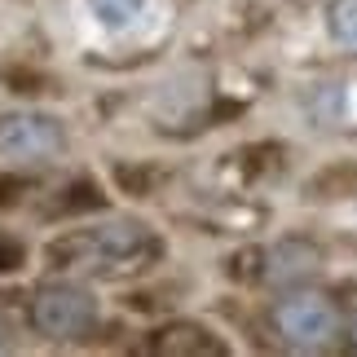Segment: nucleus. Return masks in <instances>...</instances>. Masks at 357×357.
<instances>
[{
  "instance_id": "obj_1",
  "label": "nucleus",
  "mask_w": 357,
  "mask_h": 357,
  "mask_svg": "<svg viewBox=\"0 0 357 357\" xmlns=\"http://www.w3.org/2000/svg\"><path fill=\"white\" fill-rule=\"evenodd\" d=\"M31 322H36V331L49 335V340H79L98 322V300H93L84 287H71V282L45 287L31 305Z\"/></svg>"
},
{
  "instance_id": "obj_2",
  "label": "nucleus",
  "mask_w": 357,
  "mask_h": 357,
  "mask_svg": "<svg viewBox=\"0 0 357 357\" xmlns=\"http://www.w3.org/2000/svg\"><path fill=\"white\" fill-rule=\"evenodd\" d=\"M273 326H278V335L287 340L291 349H322V344H331L335 331H340V318H335V309H331V300H322V296H287L278 309H273Z\"/></svg>"
},
{
  "instance_id": "obj_3",
  "label": "nucleus",
  "mask_w": 357,
  "mask_h": 357,
  "mask_svg": "<svg viewBox=\"0 0 357 357\" xmlns=\"http://www.w3.org/2000/svg\"><path fill=\"white\" fill-rule=\"evenodd\" d=\"M62 150V123L49 115H0V155L5 159H49Z\"/></svg>"
},
{
  "instance_id": "obj_4",
  "label": "nucleus",
  "mask_w": 357,
  "mask_h": 357,
  "mask_svg": "<svg viewBox=\"0 0 357 357\" xmlns=\"http://www.w3.org/2000/svg\"><path fill=\"white\" fill-rule=\"evenodd\" d=\"M150 0H89V13L98 18L106 31H128L146 18Z\"/></svg>"
},
{
  "instance_id": "obj_5",
  "label": "nucleus",
  "mask_w": 357,
  "mask_h": 357,
  "mask_svg": "<svg viewBox=\"0 0 357 357\" xmlns=\"http://www.w3.org/2000/svg\"><path fill=\"white\" fill-rule=\"evenodd\" d=\"M331 31L344 49L357 53V0H335L331 5Z\"/></svg>"
},
{
  "instance_id": "obj_6",
  "label": "nucleus",
  "mask_w": 357,
  "mask_h": 357,
  "mask_svg": "<svg viewBox=\"0 0 357 357\" xmlns=\"http://www.w3.org/2000/svg\"><path fill=\"white\" fill-rule=\"evenodd\" d=\"M353 340H357V331H353Z\"/></svg>"
}]
</instances>
